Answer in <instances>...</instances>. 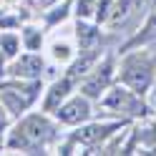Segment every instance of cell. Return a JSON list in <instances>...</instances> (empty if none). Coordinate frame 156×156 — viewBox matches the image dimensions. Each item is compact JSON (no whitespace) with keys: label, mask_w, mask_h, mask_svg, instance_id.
<instances>
[{"label":"cell","mask_w":156,"mask_h":156,"mask_svg":"<svg viewBox=\"0 0 156 156\" xmlns=\"http://www.w3.org/2000/svg\"><path fill=\"white\" fill-rule=\"evenodd\" d=\"M71 88H73V78H71V76L61 78V81H55V83H53V88L48 91V98H45V111H55L58 106H61V101L66 98L68 93H71Z\"/></svg>","instance_id":"cell-8"},{"label":"cell","mask_w":156,"mask_h":156,"mask_svg":"<svg viewBox=\"0 0 156 156\" xmlns=\"http://www.w3.org/2000/svg\"><path fill=\"white\" fill-rule=\"evenodd\" d=\"M108 108H119V111H131L133 116H144V111H146V106L144 103H139L133 98V91H123V88H113L111 91V96L103 101Z\"/></svg>","instance_id":"cell-6"},{"label":"cell","mask_w":156,"mask_h":156,"mask_svg":"<svg viewBox=\"0 0 156 156\" xmlns=\"http://www.w3.org/2000/svg\"><path fill=\"white\" fill-rule=\"evenodd\" d=\"M133 10H139V0H119L111 10H108V25L116 28V25H121L129 20V15H133Z\"/></svg>","instance_id":"cell-9"},{"label":"cell","mask_w":156,"mask_h":156,"mask_svg":"<svg viewBox=\"0 0 156 156\" xmlns=\"http://www.w3.org/2000/svg\"><path fill=\"white\" fill-rule=\"evenodd\" d=\"M53 55L58 58V61H68V58H71V48H68L66 43L63 45H55L53 48Z\"/></svg>","instance_id":"cell-16"},{"label":"cell","mask_w":156,"mask_h":156,"mask_svg":"<svg viewBox=\"0 0 156 156\" xmlns=\"http://www.w3.org/2000/svg\"><path fill=\"white\" fill-rule=\"evenodd\" d=\"M5 123H8V111L3 108V103H0V133H3V129H5Z\"/></svg>","instance_id":"cell-17"},{"label":"cell","mask_w":156,"mask_h":156,"mask_svg":"<svg viewBox=\"0 0 156 156\" xmlns=\"http://www.w3.org/2000/svg\"><path fill=\"white\" fill-rule=\"evenodd\" d=\"M41 91V81L38 78H28V81H13V83H3L0 86V103L3 108L13 116H20L23 111H28L33 106V101L38 98Z\"/></svg>","instance_id":"cell-2"},{"label":"cell","mask_w":156,"mask_h":156,"mask_svg":"<svg viewBox=\"0 0 156 156\" xmlns=\"http://www.w3.org/2000/svg\"><path fill=\"white\" fill-rule=\"evenodd\" d=\"M20 41H23V45H25V51H38L41 43H43V33L38 30V28H25Z\"/></svg>","instance_id":"cell-13"},{"label":"cell","mask_w":156,"mask_h":156,"mask_svg":"<svg viewBox=\"0 0 156 156\" xmlns=\"http://www.w3.org/2000/svg\"><path fill=\"white\" fill-rule=\"evenodd\" d=\"M98 41V30L91 25H83V23H78V43H81L83 51H91V45Z\"/></svg>","instance_id":"cell-11"},{"label":"cell","mask_w":156,"mask_h":156,"mask_svg":"<svg viewBox=\"0 0 156 156\" xmlns=\"http://www.w3.org/2000/svg\"><path fill=\"white\" fill-rule=\"evenodd\" d=\"M93 3H96V0H78V15H81V18L91 15L93 13Z\"/></svg>","instance_id":"cell-15"},{"label":"cell","mask_w":156,"mask_h":156,"mask_svg":"<svg viewBox=\"0 0 156 156\" xmlns=\"http://www.w3.org/2000/svg\"><path fill=\"white\" fill-rule=\"evenodd\" d=\"M55 136V126L41 113H33L23 119L20 123L15 126V131L10 133L8 139V149H20V151H28V154H38Z\"/></svg>","instance_id":"cell-1"},{"label":"cell","mask_w":156,"mask_h":156,"mask_svg":"<svg viewBox=\"0 0 156 156\" xmlns=\"http://www.w3.org/2000/svg\"><path fill=\"white\" fill-rule=\"evenodd\" d=\"M151 131H154V144H156V123H154V129H151Z\"/></svg>","instance_id":"cell-18"},{"label":"cell","mask_w":156,"mask_h":156,"mask_svg":"<svg viewBox=\"0 0 156 156\" xmlns=\"http://www.w3.org/2000/svg\"><path fill=\"white\" fill-rule=\"evenodd\" d=\"M10 73L15 78H30V81L33 78H41V73H43V58L38 55L35 51H28V53H23L20 58L13 61Z\"/></svg>","instance_id":"cell-5"},{"label":"cell","mask_w":156,"mask_h":156,"mask_svg":"<svg viewBox=\"0 0 156 156\" xmlns=\"http://www.w3.org/2000/svg\"><path fill=\"white\" fill-rule=\"evenodd\" d=\"M121 81L129 88H133V93H144L154 81V61L144 53L129 55L121 68Z\"/></svg>","instance_id":"cell-3"},{"label":"cell","mask_w":156,"mask_h":156,"mask_svg":"<svg viewBox=\"0 0 156 156\" xmlns=\"http://www.w3.org/2000/svg\"><path fill=\"white\" fill-rule=\"evenodd\" d=\"M111 71H113L111 61H106V63H103V68H96V73H93L88 81L83 83V93L88 96V98H98V96L106 91L108 81H111Z\"/></svg>","instance_id":"cell-7"},{"label":"cell","mask_w":156,"mask_h":156,"mask_svg":"<svg viewBox=\"0 0 156 156\" xmlns=\"http://www.w3.org/2000/svg\"><path fill=\"white\" fill-rule=\"evenodd\" d=\"M111 129H116V126H88V129L78 131L73 136V141H78V144H96V141H101L103 136H108Z\"/></svg>","instance_id":"cell-10"},{"label":"cell","mask_w":156,"mask_h":156,"mask_svg":"<svg viewBox=\"0 0 156 156\" xmlns=\"http://www.w3.org/2000/svg\"><path fill=\"white\" fill-rule=\"evenodd\" d=\"M154 38H156V13L149 18V23H146V28H144V30H141V33H139V35H136L133 41H131V45L149 43V41H154Z\"/></svg>","instance_id":"cell-14"},{"label":"cell","mask_w":156,"mask_h":156,"mask_svg":"<svg viewBox=\"0 0 156 156\" xmlns=\"http://www.w3.org/2000/svg\"><path fill=\"white\" fill-rule=\"evenodd\" d=\"M55 116H58V121L61 123H81V121H86L91 116V106H88V101L86 98H81V96H76V98H71L68 103H63V106H58L55 108Z\"/></svg>","instance_id":"cell-4"},{"label":"cell","mask_w":156,"mask_h":156,"mask_svg":"<svg viewBox=\"0 0 156 156\" xmlns=\"http://www.w3.org/2000/svg\"><path fill=\"white\" fill-rule=\"evenodd\" d=\"M0 48H3V55H5V58H15L18 51H20V38L13 35V33L0 35Z\"/></svg>","instance_id":"cell-12"}]
</instances>
